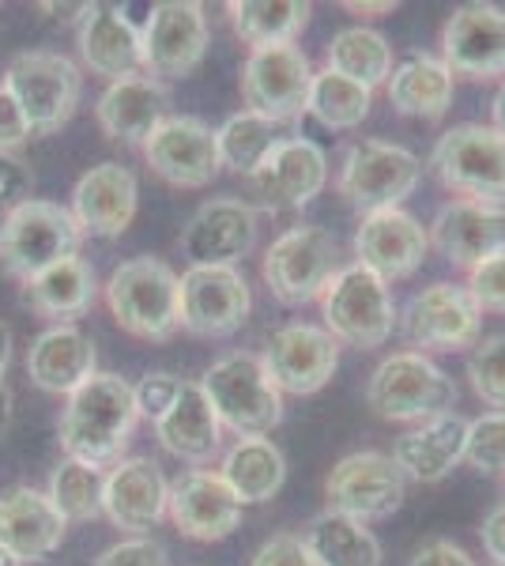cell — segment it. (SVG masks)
Instances as JSON below:
<instances>
[{
	"label": "cell",
	"mask_w": 505,
	"mask_h": 566,
	"mask_svg": "<svg viewBox=\"0 0 505 566\" xmlns=\"http://www.w3.org/2000/svg\"><path fill=\"white\" fill-rule=\"evenodd\" d=\"M136 423L140 412L133 386L122 374H95L76 392H69V405L61 412V450L72 461L114 469L117 461H125Z\"/></svg>",
	"instance_id": "cell-1"
},
{
	"label": "cell",
	"mask_w": 505,
	"mask_h": 566,
	"mask_svg": "<svg viewBox=\"0 0 505 566\" xmlns=\"http://www.w3.org/2000/svg\"><path fill=\"white\" fill-rule=\"evenodd\" d=\"M106 306L128 336L170 340L181 328L178 272L159 258L122 261L106 280Z\"/></svg>",
	"instance_id": "cell-2"
},
{
	"label": "cell",
	"mask_w": 505,
	"mask_h": 566,
	"mask_svg": "<svg viewBox=\"0 0 505 566\" xmlns=\"http://www.w3.org/2000/svg\"><path fill=\"white\" fill-rule=\"evenodd\" d=\"M200 389L208 392L219 423L238 438H264L283 419V392L264 370V359L253 352H231L215 359Z\"/></svg>",
	"instance_id": "cell-3"
},
{
	"label": "cell",
	"mask_w": 505,
	"mask_h": 566,
	"mask_svg": "<svg viewBox=\"0 0 505 566\" xmlns=\"http://www.w3.org/2000/svg\"><path fill=\"white\" fill-rule=\"evenodd\" d=\"M366 400L389 423H427L434 416L453 412L456 386L430 355L397 352L370 374Z\"/></svg>",
	"instance_id": "cell-4"
},
{
	"label": "cell",
	"mask_w": 505,
	"mask_h": 566,
	"mask_svg": "<svg viewBox=\"0 0 505 566\" xmlns=\"http://www.w3.org/2000/svg\"><path fill=\"white\" fill-rule=\"evenodd\" d=\"M84 231L76 227L69 208L53 205V200H23L0 223V264L8 276L34 280L50 264L64 258H76Z\"/></svg>",
	"instance_id": "cell-5"
},
{
	"label": "cell",
	"mask_w": 505,
	"mask_h": 566,
	"mask_svg": "<svg viewBox=\"0 0 505 566\" xmlns=\"http://www.w3.org/2000/svg\"><path fill=\"white\" fill-rule=\"evenodd\" d=\"M320 317L336 344H351L362 352L381 348L400 325L389 283L366 272L362 264H347L328 280V287L320 291Z\"/></svg>",
	"instance_id": "cell-6"
},
{
	"label": "cell",
	"mask_w": 505,
	"mask_h": 566,
	"mask_svg": "<svg viewBox=\"0 0 505 566\" xmlns=\"http://www.w3.org/2000/svg\"><path fill=\"white\" fill-rule=\"evenodd\" d=\"M430 167L461 200L505 208V136L491 125H453L438 136Z\"/></svg>",
	"instance_id": "cell-7"
},
{
	"label": "cell",
	"mask_w": 505,
	"mask_h": 566,
	"mask_svg": "<svg viewBox=\"0 0 505 566\" xmlns=\"http://www.w3.org/2000/svg\"><path fill=\"white\" fill-rule=\"evenodd\" d=\"M0 84L8 87V95L23 109L31 136H45L57 133L61 125H69V117L76 114L84 76H80V69L64 53L27 50L20 57H12Z\"/></svg>",
	"instance_id": "cell-8"
},
{
	"label": "cell",
	"mask_w": 505,
	"mask_h": 566,
	"mask_svg": "<svg viewBox=\"0 0 505 566\" xmlns=\"http://www.w3.org/2000/svg\"><path fill=\"white\" fill-rule=\"evenodd\" d=\"M339 272V245L333 231L317 223H298L283 231L261 261V276L283 306H306L320 298Z\"/></svg>",
	"instance_id": "cell-9"
},
{
	"label": "cell",
	"mask_w": 505,
	"mask_h": 566,
	"mask_svg": "<svg viewBox=\"0 0 505 566\" xmlns=\"http://www.w3.org/2000/svg\"><path fill=\"white\" fill-rule=\"evenodd\" d=\"M422 178V163L415 151L385 140H358L344 151L339 163V197L358 212H381V208H400L415 193Z\"/></svg>",
	"instance_id": "cell-10"
},
{
	"label": "cell",
	"mask_w": 505,
	"mask_h": 566,
	"mask_svg": "<svg viewBox=\"0 0 505 566\" xmlns=\"http://www.w3.org/2000/svg\"><path fill=\"white\" fill-rule=\"evenodd\" d=\"M325 499L328 510L355 522H381L392 517L408 499V480L397 469V461L389 453L362 450L347 453L344 461H336V469L325 480Z\"/></svg>",
	"instance_id": "cell-11"
},
{
	"label": "cell",
	"mask_w": 505,
	"mask_h": 566,
	"mask_svg": "<svg viewBox=\"0 0 505 566\" xmlns=\"http://www.w3.org/2000/svg\"><path fill=\"white\" fill-rule=\"evenodd\" d=\"M309 87H314V65L298 45H269L253 50L242 65V103L250 114L272 117L291 125L306 114Z\"/></svg>",
	"instance_id": "cell-12"
},
{
	"label": "cell",
	"mask_w": 505,
	"mask_h": 566,
	"mask_svg": "<svg viewBox=\"0 0 505 566\" xmlns=\"http://www.w3.org/2000/svg\"><path fill=\"white\" fill-rule=\"evenodd\" d=\"M144 34V76L186 80L208 53V15L197 0H162L151 8Z\"/></svg>",
	"instance_id": "cell-13"
},
{
	"label": "cell",
	"mask_w": 505,
	"mask_h": 566,
	"mask_svg": "<svg viewBox=\"0 0 505 566\" xmlns=\"http://www.w3.org/2000/svg\"><path fill=\"white\" fill-rule=\"evenodd\" d=\"M400 328L422 352H461L480 344L483 314L461 283H430L403 306Z\"/></svg>",
	"instance_id": "cell-14"
},
{
	"label": "cell",
	"mask_w": 505,
	"mask_h": 566,
	"mask_svg": "<svg viewBox=\"0 0 505 566\" xmlns=\"http://www.w3.org/2000/svg\"><path fill=\"white\" fill-rule=\"evenodd\" d=\"M181 328L192 336H231L253 310L250 283L238 269L223 264H189L178 276Z\"/></svg>",
	"instance_id": "cell-15"
},
{
	"label": "cell",
	"mask_w": 505,
	"mask_h": 566,
	"mask_svg": "<svg viewBox=\"0 0 505 566\" xmlns=\"http://www.w3.org/2000/svg\"><path fill=\"white\" fill-rule=\"evenodd\" d=\"M261 359L275 389L291 392V397H309L333 381L339 367V344L325 325L295 322L275 328Z\"/></svg>",
	"instance_id": "cell-16"
},
{
	"label": "cell",
	"mask_w": 505,
	"mask_h": 566,
	"mask_svg": "<svg viewBox=\"0 0 505 566\" xmlns=\"http://www.w3.org/2000/svg\"><path fill=\"white\" fill-rule=\"evenodd\" d=\"M144 159L173 189H204L223 170L219 167L215 129L189 114L162 117L159 129L144 144Z\"/></svg>",
	"instance_id": "cell-17"
},
{
	"label": "cell",
	"mask_w": 505,
	"mask_h": 566,
	"mask_svg": "<svg viewBox=\"0 0 505 566\" xmlns=\"http://www.w3.org/2000/svg\"><path fill=\"white\" fill-rule=\"evenodd\" d=\"M430 253V234L411 212L403 208H381L362 216L355 231V264L374 272L378 280H408Z\"/></svg>",
	"instance_id": "cell-18"
},
{
	"label": "cell",
	"mask_w": 505,
	"mask_h": 566,
	"mask_svg": "<svg viewBox=\"0 0 505 566\" xmlns=\"http://www.w3.org/2000/svg\"><path fill=\"white\" fill-rule=\"evenodd\" d=\"M328 186V159L306 136H287L250 175L253 197L272 212H295Z\"/></svg>",
	"instance_id": "cell-19"
},
{
	"label": "cell",
	"mask_w": 505,
	"mask_h": 566,
	"mask_svg": "<svg viewBox=\"0 0 505 566\" xmlns=\"http://www.w3.org/2000/svg\"><path fill=\"white\" fill-rule=\"evenodd\" d=\"M256 245V208L234 197H215L200 205L181 231V253L189 264H223L238 269Z\"/></svg>",
	"instance_id": "cell-20"
},
{
	"label": "cell",
	"mask_w": 505,
	"mask_h": 566,
	"mask_svg": "<svg viewBox=\"0 0 505 566\" xmlns=\"http://www.w3.org/2000/svg\"><path fill=\"white\" fill-rule=\"evenodd\" d=\"M167 514L181 536L200 544H215L227 541L242 525V502L234 499V491L227 488V480L219 472L192 469L170 483Z\"/></svg>",
	"instance_id": "cell-21"
},
{
	"label": "cell",
	"mask_w": 505,
	"mask_h": 566,
	"mask_svg": "<svg viewBox=\"0 0 505 566\" xmlns=\"http://www.w3.org/2000/svg\"><path fill=\"white\" fill-rule=\"evenodd\" d=\"M442 61L453 76H505V12L494 4H461L442 31Z\"/></svg>",
	"instance_id": "cell-22"
},
{
	"label": "cell",
	"mask_w": 505,
	"mask_h": 566,
	"mask_svg": "<svg viewBox=\"0 0 505 566\" xmlns=\"http://www.w3.org/2000/svg\"><path fill=\"white\" fill-rule=\"evenodd\" d=\"M69 522L39 488H12L0 495V552L15 566L50 559L64 544Z\"/></svg>",
	"instance_id": "cell-23"
},
{
	"label": "cell",
	"mask_w": 505,
	"mask_h": 566,
	"mask_svg": "<svg viewBox=\"0 0 505 566\" xmlns=\"http://www.w3.org/2000/svg\"><path fill=\"white\" fill-rule=\"evenodd\" d=\"M170 483L151 458H125L106 472L103 514L128 536H148L167 517Z\"/></svg>",
	"instance_id": "cell-24"
},
{
	"label": "cell",
	"mask_w": 505,
	"mask_h": 566,
	"mask_svg": "<svg viewBox=\"0 0 505 566\" xmlns=\"http://www.w3.org/2000/svg\"><path fill=\"white\" fill-rule=\"evenodd\" d=\"M140 186L136 175L122 163H98L72 189V219L91 239H122L136 219Z\"/></svg>",
	"instance_id": "cell-25"
},
{
	"label": "cell",
	"mask_w": 505,
	"mask_h": 566,
	"mask_svg": "<svg viewBox=\"0 0 505 566\" xmlns=\"http://www.w3.org/2000/svg\"><path fill=\"white\" fill-rule=\"evenodd\" d=\"M430 245L456 264L472 272L475 264L491 261L505 250V208L475 205V200H453L430 223Z\"/></svg>",
	"instance_id": "cell-26"
},
{
	"label": "cell",
	"mask_w": 505,
	"mask_h": 566,
	"mask_svg": "<svg viewBox=\"0 0 505 566\" xmlns=\"http://www.w3.org/2000/svg\"><path fill=\"white\" fill-rule=\"evenodd\" d=\"M80 57L95 76L109 84L128 76H144V34L122 8L91 4L80 23Z\"/></svg>",
	"instance_id": "cell-27"
},
{
	"label": "cell",
	"mask_w": 505,
	"mask_h": 566,
	"mask_svg": "<svg viewBox=\"0 0 505 566\" xmlns=\"http://www.w3.org/2000/svg\"><path fill=\"white\" fill-rule=\"evenodd\" d=\"M95 117L109 140L144 148L148 136L159 129V122L167 117V87L151 76L117 80V84H109L103 95H98Z\"/></svg>",
	"instance_id": "cell-28"
},
{
	"label": "cell",
	"mask_w": 505,
	"mask_h": 566,
	"mask_svg": "<svg viewBox=\"0 0 505 566\" xmlns=\"http://www.w3.org/2000/svg\"><path fill=\"white\" fill-rule=\"evenodd\" d=\"M155 438L167 453L189 464H208L223 446V423H219L215 408H211L208 392L200 381H181L178 400L170 412L155 423Z\"/></svg>",
	"instance_id": "cell-29"
},
{
	"label": "cell",
	"mask_w": 505,
	"mask_h": 566,
	"mask_svg": "<svg viewBox=\"0 0 505 566\" xmlns=\"http://www.w3.org/2000/svg\"><path fill=\"white\" fill-rule=\"evenodd\" d=\"M27 374L45 392H76L87 378H95V344L76 325H50L27 352Z\"/></svg>",
	"instance_id": "cell-30"
},
{
	"label": "cell",
	"mask_w": 505,
	"mask_h": 566,
	"mask_svg": "<svg viewBox=\"0 0 505 566\" xmlns=\"http://www.w3.org/2000/svg\"><path fill=\"white\" fill-rule=\"evenodd\" d=\"M464 434H467V419H461L456 412L434 416L427 423H419L415 431L397 438L392 461L403 472V480L438 483L464 461Z\"/></svg>",
	"instance_id": "cell-31"
},
{
	"label": "cell",
	"mask_w": 505,
	"mask_h": 566,
	"mask_svg": "<svg viewBox=\"0 0 505 566\" xmlns=\"http://www.w3.org/2000/svg\"><path fill=\"white\" fill-rule=\"evenodd\" d=\"M95 295H98L95 269H91L80 253L50 264L45 272L23 283V303L31 306L34 314L50 317V322H57V325H69L72 317H84L87 310L95 306Z\"/></svg>",
	"instance_id": "cell-32"
},
{
	"label": "cell",
	"mask_w": 505,
	"mask_h": 566,
	"mask_svg": "<svg viewBox=\"0 0 505 566\" xmlns=\"http://www.w3.org/2000/svg\"><path fill=\"white\" fill-rule=\"evenodd\" d=\"M219 476L242 506H261L280 495L287 480V458L272 438H238L219 464Z\"/></svg>",
	"instance_id": "cell-33"
},
{
	"label": "cell",
	"mask_w": 505,
	"mask_h": 566,
	"mask_svg": "<svg viewBox=\"0 0 505 566\" xmlns=\"http://www.w3.org/2000/svg\"><path fill=\"white\" fill-rule=\"evenodd\" d=\"M389 103L403 117H422V122H442L453 106V72L442 57L415 53L389 76Z\"/></svg>",
	"instance_id": "cell-34"
},
{
	"label": "cell",
	"mask_w": 505,
	"mask_h": 566,
	"mask_svg": "<svg viewBox=\"0 0 505 566\" xmlns=\"http://www.w3.org/2000/svg\"><path fill=\"white\" fill-rule=\"evenodd\" d=\"M302 544L317 566H381V544L362 522L325 510L302 533Z\"/></svg>",
	"instance_id": "cell-35"
},
{
	"label": "cell",
	"mask_w": 505,
	"mask_h": 566,
	"mask_svg": "<svg viewBox=\"0 0 505 566\" xmlns=\"http://www.w3.org/2000/svg\"><path fill=\"white\" fill-rule=\"evenodd\" d=\"M309 12L314 8L306 0H231L227 4L234 34L253 50L295 45L298 34L306 31Z\"/></svg>",
	"instance_id": "cell-36"
},
{
	"label": "cell",
	"mask_w": 505,
	"mask_h": 566,
	"mask_svg": "<svg viewBox=\"0 0 505 566\" xmlns=\"http://www.w3.org/2000/svg\"><path fill=\"white\" fill-rule=\"evenodd\" d=\"M325 61V69H333L370 91L389 84L392 76V45L374 27H344V31H336L333 42H328Z\"/></svg>",
	"instance_id": "cell-37"
},
{
	"label": "cell",
	"mask_w": 505,
	"mask_h": 566,
	"mask_svg": "<svg viewBox=\"0 0 505 566\" xmlns=\"http://www.w3.org/2000/svg\"><path fill=\"white\" fill-rule=\"evenodd\" d=\"M287 136V125L272 122V117H261V114H242L227 117L223 125L215 129V144H219V167L234 170V175L250 178L256 167L272 155L275 144H283Z\"/></svg>",
	"instance_id": "cell-38"
},
{
	"label": "cell",
	"mask_w": 505,
	"mask_h": 566,
	"mask_svg": "<svg viewBox=\"0 0 505 566\" xmlns=\"http://www.w3.org/2000/svg\"><path fill=\"white\" fill-rule=\"evenodd\" d=\"M374 106V91L355 84V80L339 76L333 69H320L314 72V87H309V106L306 114H314L325 129H336V133H347V129H358L366 122Z\"/></svg>",
	"instance_id": "cell-39"
},
{
	"label": "cell",
	"mask_w": 505,
	"mask_h": 566,
	"mask_svg": "<svg viewBox=\"0 0 505 566\" xmlns=\"http://www.w3.org/2000/svg\"><path fill=\"white\" fill-rule=\"evenodd\" d=\"M103 491H106V472L95 469L87 461L64 458L50 476V502L57 506L64 522H95L103 514Z\"/></svg>",
	"instance_id": "cell-40"
},
{
	"label": "cell",
	"mask_w": 505,
	"mask_h": 566,
	"mask_svg": "<svg viewBox=\"0 0 505 566\" xmlns=\"http://www.w3.org/2000/svg\"><path fill=\"white\" fill-rule=\"evenodd\" d=\"M467 381L486 408L505 412V333H494L475 344L467 355Z\"/></svg>",
	"instance_id": "cell-41"
},
{
	"label": "cell",
	"mask_w": 505,
	"mask_h": 566,
	"mask_svg": "<svg viewBox=\"0 0 505 566\" xmlns=\"http://www.w3.org/2000/svg\"><path fill=\"white\" fill-rule=\"evenodd\" d=\"M464 461L480 472H505V412H486L467 423Z\"/></svg>",
	"instance_id": "cell-42"
},
{
	"label": "cell",
	"mask_w": 505,
	"mask_h": 566,
	"mask_svg": "<svg viewBox=\"0 0 505 566\" xmlns=\"http://www.w3.org/2000/svg\"><path fill=\"white\" fill-rule=\"evenodd\" d=\"M467 295L475 298L480 314H502L505 317V250L494 253L491 261L475 264L467 272Z\"/></svg>",
	"instance_id": "cell-43"
},
{
	"label": "cell",
	"mask_w": 505,
	"mask_h": 566,
	"mask_svg": "<svg viewBox=\"0 0 505 566\" xmlns=\"http://www.w3.org/2000/svg\"><path fill=\"white\" fill-rule=\"evenodd\" d=\"M178 392H181V378H173V374H148L140 386H133L136 412L151 419V423H159L170 412L173 400H178Z\"/></svg>",
	"instance_id": "cell-44"
},
{
	"label": "cell",
	"mask_w": 505,
	"mask_h": 566,
	"mask_svg": "<svg viewBox=\"0 0 505 566\" xmlns=\"http://www.w3.org/2000/svg\"><path fill=\"white\" fill-rule=\"evenodd\" d=\"M95 566H170V563H167V547L159 541H151V536H128V541L109 544L95 559Z\"/></svg>",
	"instance_id": "cell-45"
},
{
	"label": "cell",
	"mask_w": 505,
	"mask_h": 566,
	"mask_svg": "<svg viewBox=\"0 0 505 566\" xmlns=\"http://www.w3.org/2000/svg\"><path fill=\"white\" fill-rule=\"evenodd\" d=\"M250 566H317V563H314V555L306 552L302 536L280 533V536H272V541H264L261 547H256Z\"/></svg>",
	"instance_id": "cell-46"
},
{
	"label": "cell",
	"mask_w": 505,
	"mask_h": 566,
	"mask_svg": "<svg viewBox=\"0 0 505 566\" xmlns=\"http://www.w3.org/2000/svg\"><path fill=\"white\" fill-rule=\"evenodd\" d=\"M31 167L20 159V155L12 151H0V205L12 212L15 205H23V200H31Z\"/></svg>",
	"instance_id": "cell-47"
},
{
	"label": "cell",
	"mask_w": 505,
	"mask_h": 566,
	"mask_svg": "<svg viewBox=\"0 0 505 566\" xmlns=\"http://www.w3.org/2000/svg\"><path fill=\"white\" fill-rule=\"evenodd\" d=\"M27 140H31V125H27L23 109L15 106V98L8 95V87L0 84V151H15Z\"/></svg>",
	"instance_id": "cell-48"
},
{
	"label": "cell",
	"mask_w": 505,
	"mask_h": 566,
	"mask_svg": "<svg viewBox=\"0 0 505 566\" xmlns=\"http://www.w3.org/2000/svg\"><path fill=\"white\" fill-rule=\"evenodd\" d=\"M408 566H475V559L453 541H430L411 555Z\"/></svg>",
	"instance_id": "cell-49"
},
{
	"label": "cell",
	"mask_w": 505,
	"mask_h": 566,
	"mask_svg": "<svg viewBox=\"0 0 505 566\" xmlns=\"http://www.w3.org/2000/svg\"><path fill=\"white\" fill-rule=\"evenodd\" d=\"M480 541H483V552L494 559V566H505V502L483 517Z\"/></svg>",
	"instance_id": "cell-50"
},
{
	"label": "cell",
	"mask_w": 505,
	"mask_h": 566,
	"mask_svg": "<svg viewBox=\"0 0 505 566\" xmlns=\"http://www.w3.org/2000/svg\"><path fill=\"white\" fill-rule=\"evenodd\" d=\"M91 4H42V12L50 15L53 23H84Z\"/></svg>",
	"instance_id": "cell-51"
},
{
	"label": "cell",
	"mask_w": 505,
	"mask_h": 566,
	"mask_svg": "<svg viewBox=\"0 0 505 566\" xmlns=\"http://www.w3.org/2000/svg\"><path fill=\"white\" fill-rule=\"evenodd\" d=\"M8 363H12V328L0 322V386H4Z\"/></svg>",
	"instance_id": "cell-52"
},
{
	"label": "cell",
	"mask_w": 505,
	"mask_h": 566,
	"mask_svg": "<svg viewBox=\"0 0 505 566\" xmlns=\"http://www.w3.org/2000/svg\"><path fill=\"white\" fill-rule=\"evenodd\" d=\"M491 117H494L491 129H498V133L505 136V80H502L498 95H494V103H491Z\"/></svg>",
	"instance_id": "cell-53"
},
{
	"label": "cell",
	"mask_w": 505,
	"mask_h": 566,
	"mask_svg": "<svg viewBox=\"0 0 505 566\" xmlns=\"http://www.w3.org/2000/svg\"><path fill=\"white\" fill-rule=\"evenodd\" d=\"M392 8H397L392 0H381V4H355V0H351V4H347V12H358V15H389Z\"/></svg>",
	"instance_id": "cell-54"
},
{
	"label": "cell",
	"mask_w": 505,
	"mask_h": 566,
	"mask_svg": "<svg viewBox=\"0 0 505 566\" xmlns=\"http://www.w3.org/2000/svg\"><path fill=\"white\" fill-rule=\"evenodd\" d=\"M8 419H12V397H8V389L0 386V434H4Z\"/></svg>",
	"instance_id": "cell-55"
}]
</instances>
